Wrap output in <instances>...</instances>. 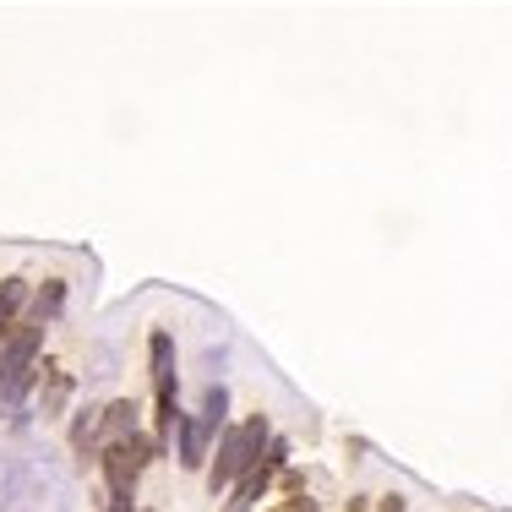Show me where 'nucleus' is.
Masks as SVG:
<instances>
[{
	"mask_svg": "<svg viewBox=\"0 0 512 512\" xmlns=\"http://www.w3.org/2000/svg\"><path fill=\"white\" fill-rule=\"evenodd\" d=\"M262 442H267V420L262 414H251L246 425H235V431L224 436V442H218V458H213V474H207V485H235L240 474L251 469L256 458H262Z\"/></svg>",
	"mask_w": 512,
	"mask_h": 512,
	"instance_id": "nucleus-1",
	"label": "nucleus"
},
{
	"mask_svg": "<svg viewBox=\"0 0 512 512\" xmlns=\"http://www.w3.org/2000/svg\"><path fill=\"white\" fill-rule=\"evenodd\" d=\"M153 453H158V447L142 442V436H131V442H120V447H104V480H109V491L131 502V491H137V480H142V463H148Z\"/></svg>",
	"mask_w": 512,
	"mask_h": 512,
	"instance_id": "nucleus-2",
	"label": "nucleus"
},
{
	"mask_svg": "<svg viewBox=\"0 0 512 512\" xmlns=\"http://www.w3.org/2000/svg\"><path fill=\"white\" fill-rule=\"evenodd\" d=\"M284 453H289V447L278 442V447H273V453H267V458H256L251 469H246V474H240V480H235V491H229L224 512H251L256 502H262V491H267V485H273V474H278V463H284Z\"/></svg>",
	"mask_w": 512,
	"mask_h": 512,
	"instance_id": "nucleus-3",
	"label": "nucleus"
},
{
	"mask_svg": "<svg viewBox=\"0 0 512 512\" xmlns=\"http://www.w3.org/2000/svg\"><path fill=\"white\" fill-rule=\"evenodd\" d=\"M39 344H44V327H17L11 338H0V393H6V382L11 376H22V371H33V355H39Z\"/></svg>",
	"mask_w": 512,
	"mask_h": 512,
	"instance_id": "nucleus-4",
	"label": "nucleus"
},
{
	"mask_svg": "<svg viewBox=\"0 0 512 512\" xmlns=\"http://www.w3.org/2000/svg\"><path fill=\"white\" fill-rule=\"evenodd\" d=\"M131 436H137V404H131V398H120V404L104 409L99 442H104V447H120V442H131Z\"/></svg>",
	"mask_w": 512,
	"mask_h": 512,
	"instance_id": "nucleus-5",
	"label": "nucleus"
},
{
	"mask_svg": "<svg viewBox=\"0 0 512 512\" xmlns=\"http://www.w3.org/2000/svg\"><path fill=\"white\" fill-rule=\"evenodd\" d=\"M175 436H180V463H186V469H197V463L207 458V442H213V436H207V425L191 420V414H180Z\"/></svg>",
	"mask_w": 512,
	"mask_h": 512,
	"instance_id": "nucleus-6",
	"label": "nucleus"
},
{
	"mask_svg": "<svg viewBox=\"0 0 512 512\" xmlns=\"http://www.w3.org/2000/svg\"><path fill=\"white\" fill-rule=\"evenodd\" d=\"M224 409H229V393H224V387H207L202 414H197V420L207 425V436H218V425H224Z\"/></svg>",
	"mask_w": 512,
	"mask_h": 512,
	"instance_id": "nucleus-7",
	"label": "nucleus"
},
{
	"mask_svg": "<svg viewBox=\"0 0 512 512\" xmlns=\"http://www.w3.org/2000/svg\"><path fill=\"white\" fill-rule=\"evenodd\" d=\"M22 300H28V284H22V278H6V284H0V333H6V322L17 316Z\"/></svg>",
	"mask_w": 512,
	"mask_h": 512,
	"instance_id": "nucleus-8",
	"label": "nucleus"
},
{
	"mask_svg": "<svg viewBox=\"0 0 512 512\" xmlns=\"http://www.w3.org/2000/svg\"><path fill=\"white\" fill-rule=\"evenodd\" d=\"M60 300H66V289H60L55 278H50V284L39 289V300H33V327H44V322H50V316L60 311Z\"/></svg>",
	"mask_w": 512,
	"mask_h": 512,
	"instance_id": "nucleus-9",
	"label": "nucleus"
},
{
	"mask_svg": "<svg viewBox=\"0 0 512 512\" xmlns=\"http://www.w3.org/2000/svg\"><path fill=\"white\" fill-rule=\"evenodd\" d=\"M93 436H99V409H82L77 420H71V447L82 453V447H88Z\"/></svg>",
	"mask_w": 512,
	"mask_h": 512,
	"instance_id": "nucleus-10",
	"label": "nucleus"
},
{
	"mask_svg": "<svg viewBox=\"0 0 512 512\" xmlns=\"http://www.w3.org/2000/svg\"><path fill=\"white\" fill-rule=\"evenodd\" d=\"M278 512H316V502H306V496H295V502H284Z\"/></svg>",
	"mask_w": 512,
	"mask_h": 512,
	"instance_id": "nucleus-11",
	"label": "nucleus"
},
{
	"mask_svg": "<svg viewBox=\"0 0 512 512\" xmlns=\"http://www.w3.org/2000/svg\"><path fill=\"white\" fill-rule=\"evenodd\" d=\"M382 512H404V502H398V496H387V502H382Z\"/></svg>",
	"mask_w": 512,
	"mask_h": 512,
	"instance_id": "nucleus-12",
	"label": "nucleus"
}]
</instances>
